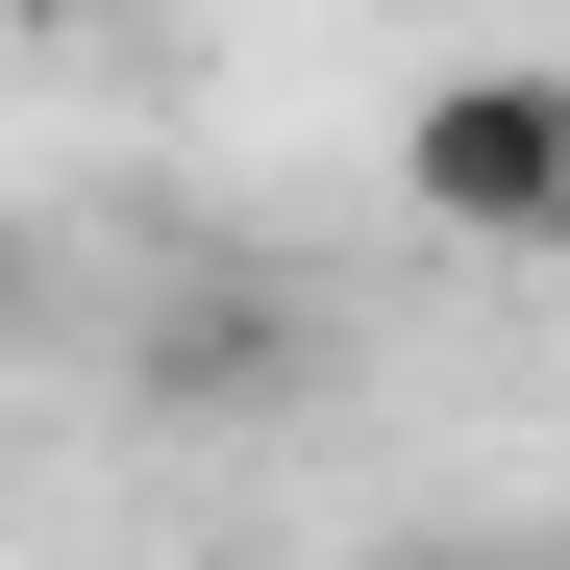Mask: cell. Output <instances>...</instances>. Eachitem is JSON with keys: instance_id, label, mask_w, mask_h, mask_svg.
<instances>
[{"instance_id": "cell-3", "label": "cell", "mask_w": 570, "mask_h": 570, "mask_svg": "<svg viewBox=\"0 0 570 570\" xmlns=\"http://www.w3.org/2000/svg\"><path fill=\"white\" fill-rule=\"evenodd\" d=\"M372 570H497V546H372Z\"/></svg>"}, {"instance_id": "cell-1", "label": "cell", "mask_w": 570, "mask_h": 570, "mask_svg": "<svg viewBox=\"0 0 570 570\" xmlns=\"http://www.w3.org/2000/svg\"><path fill=\"white\" fill-rule=\"evenodd\" d=\"M397 199L422 224H471V248H546L570 224V75H422V125H397Z\"/></svg>"}, {"instance_id": "cell-4", "label": "cell", "mask_w": 570, "mask_h": 570, "mask_svg": "<svg viewBox=\"0 0 570 570\" xmlns=\"http://www.w3.org/2000/svg\"><path fill=\"white\" fill-rule=\"evenodd\" d=\"M521 273H546V298H570V224H546V248H521Z\"/></svg>"}, {"instance_id": "cell-5", "label": "cell", "mask_w": 570, "mask_h": 570, "mask_svg": "<svg viewBox=\"0 0 570 570\" xmlns=\"http://www.w3.org/2000/svg\"><path fill=\"white\" fill-rule=\"evenodd\" d=\"M0 323H26V248H0Z\"/></svg>"}, {"instance_id": "cell-2", "label": "cell", "mask_w": 570, "mask_h": 570, "mask_svg": "<svg viewBox=\"0 0 570 570\" xmlns=\"http://www.w3.org/2000/svg\"><path fill=\"white\" fill-rule=\"evenodd\" d=\"M273 372H323V323L224 273V298H174V323H149V422H224V397H273Z\"/></svg>"}]
</instances>
